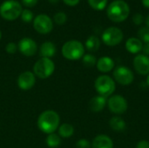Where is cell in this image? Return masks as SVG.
<instances>
[{
    "instance_id": "obj_1",
    "label": "cell",
    "mask_w": 149,
    "mask_h": 148,
    "mask_svg": "<svg viewBox=\"0 0 149 148\" xmlns=\"http://www.w3.org/2000/svg\"><path fill=\"white\" fill-rule=\"evenodd\" d=\"M60 123V117L57 112L53 110L44 111L38 119V126L39 130L47 135L53 133L58 128Z\"/></svg>"
},
{
    "instance_id": "obj_2",
    "label": "cell",
    "mask_w": 149,
    "mask_h": 148,
    "mask_svg": "<svg viewBox=\"0 0 149 148\" xmlns=\"http://www.w3.org/2000/svg\"><path fill=\"white\" fill-rule=\"evenodd\" d=\"M130 13V8L128 4L123 0H115L112 2L107 8V14L110 20L120 23L125 21Z\"/></svg>"
},
{
    "instance_id": "obj_3",
    "label": "cell",
    "mask_w": 149,
    "mask_h": 148,
    "mask_svg": "<svg viewBox=\"0 0 149 148\" xmlns=\"http://www.w3.org/2000/svg\"><path fill=\"white\" fill-rule=\"evenodd\" d=\"M61 52L63 57L68 60H78L85 55V47L78 40H70L64 44Z\"/></svg>"
},
{
    "instance_id": "obj_4",
    "label": "cell",
    "mask_w": 149,
    "mask_h": 148,
    "mask_svg": "<svg viewBox=\"0 0 149 148\" xmlns=\"http://www.w3.org/2000/svg\"><path fill=\"white\" fill-rule=\"evenodd\" d=\"M22 5L16 0H6L0 5V16L8 21H13L21 16Z\"/></svg>"
},
{
    "instance_id": "obj_5",
    "label": "cell",
    "mask_w": 149,
    "mask_h": 148,
    "mask_svg": "<svg viewBox=\"0 0 149 148\" xmlns=\"http://www.w3.org/2000/svg\"><path fill=\"white\" fill-rule=\"evenodd\" d=\"M94 87L99 95L105 98L111 96L116 89L114 79L107 75L99 76L94 82Z\"/></svg>"
},
{
    "instance_id": "obj_6",
    "label": "cell",
    "mask_w": 149,
    "mask_h": 148,
    "mask_svg": "<svg viewBox=\"0 0 149 148\" xmlns=\"http://www.w3.org/2000/svg\"><path fill=\"white\" fill-rule=\"evenodd\" d=\"M55 70V64L51 58H41L33 66V73L36 77L45 79L52 75Z\"/></svg>"
},
{
    "instance_id": "obj_7",
    "label": "cell",
    "mask_w": 149,
    "mask_h": 148,
    "mask_svg": "<svg viewBox=\"0 0 149 148\" xmlns=\"http://www.w3.org/2000/svg\"><path fill=\"white\" fill-rule=\"evenodd\" d=\"M124 38L123 32L117 27H109L102 33V41L108 46H115L119 44Z\"/></svg>"
},
{
    "instance_id": "obj_8",
    "label": "cell",
    "mask_w": 149,
    "mask_h": 148,
    "mask_svg": "<svg viewBox=\"0 0 149 148\" xmlns=\"http://www.w3.org/2000/svg\"><path fill=\"white\" fill-rule=\"evenodd\" d=\"M33 28L40 34H48L53 29V22L49 16L40 14L33 19Z\"/></svg>"
},
{
    "instance_id": "obj_9",
    "label": "cell",
    "mask_w": 149,
    "mask_h": 148,
    "mask_svg": "<svg viewBox=\"0 0 149 148\" xmlns=\"http://www.w3.org/2000/svg\"><path fill=\"white\" fill-rule=\"evenodd\" d=\"M113 79L114 80L122 85H128L133 83L134 75V72L127 66H117L113 71Z\"/></svg>"
},
{
    "instance_id": "obj_10",
    "label": "cell",
    "mask_w": 149,
    "mask_h": 148,
    "mask_svg": "<svg viewBox=\"0 0 149 148\" xmlns=\"http://www.w3.org/2000/svg\"><path fill=\"white\" fill-rule=\"evenodd\" d=\"M109 110L114 114H123L128 108L127 99L121 95H113L107 100Z\"/></svg>"
},
{
    "instance_id": "obj_11",
    "label": "cell",
    "mask_w": 149,
    "mask_h": 148,
    "mask_svg": "<svg viewBox=\"0 0 149 148\" xmlns=\"http://www.w3.org/2000/svg\"><path fill=\"white\" fill-rule=\"evenodd\" d=\"M18 51L25 57H32L38 51L37 43L31 38H24L17 44Z\"/></svg>"
},
{
    "instance_id": "obj_12",
    "label": "cell",
    "mask_w": 149,
    "mask_h": 148,
    "mask_svg": "<svg viewBox=\"0 0 149 148\" xmlns=\"http://www.w3.org/2000/svg\"><path fill=\"white\" fill-rule=\"evenodd\" d=\"M36 83V76L30 71L22 72L17 78V86L24 91L31 89Z\"/></svg>"
},
{
    "instance_id": "obj_13",
    "label": "cell",
    "mask_w": 149,
    "mask_h": 148,
    "mask_svg": "<svg viewBox=\"0 0 149 148\" xmlns=\"http://www.w3.org/2000/svg\"><path fill=\"white\" fill-rule=\"evenodd\" d=\"M134 67L141 75L149 74V58L144 54H139L134 58Z\"/></svg>"
},
{
    "instance_id": "obj_14",
    "label": "cell",
    "mask_w": 149,
    "mask_h": 148,
    "mask_svg": "<svg viewBox=\"0 0 149 148\" xmlns=\"http://www.w3.org/2000/svg\"><path fill=\"white\" fill-rule=\"evenodd\" d=\"M92 148H113V142L109 136L100 134L93 139Z\"/></svg>"
},
{
    "instance_id": "obj_15",
    "label": "cell",
    "mask_w": 149,
    "mask_h": 148,
    "mask_svg": "<svg viewBox=\"0 0 149 148\" xmlns=\"http://www.w3.org/2000/svg\"><path fill=\"white\" fill-rule=\"evenodd\" d=\"M107 103V98L98 95L91 99L89 101V108L93 113H100L105 108Z\"/></svg>"
},
{
    "instance_id": "obj_16",
    "label": "cell",
    "mask_w": 149,
    "mask_h": 148,
    "mask_svg": "<svg viewBox=\"0 0 149 148\" xmlns=\"http://www.w3.org/2000/svg\"><path fill=\"white\" fill-rule=\"evenodd\" d=\"M114 65L115 64H114V61L113 58H111L109 57H102L98 59L96 66H97V69L100 72L107 73L114 68Z\"/></svg>"
},
{
    "instance_id": "obj_17",
    "label": "cell",
    "mask_w": 149,
    "mask_h": 148,
    "mask_svg": "<svg viewBox=\"0 0 149 148\" xmlns=\"http://www.w3.org/2000/svg\"><path fill=\"white\" fill-rule=\"evenodd\" d=\"M55 53H56V46L52 42L46 41L40 45L39 55L41 56V58H51L55 55Z\"/></svg>"
},
{
    "instance_id": "obj_18",
    "label": "cell",
    "mask_w": 149,
    "mask_h": 148,
    "mask_svg": "<svg viewBox=\"0 0 149 148\" xmlns=\"http://www.w3.org/2000/svg\"><path fill=\"white\" fill-rule=\"evenodd\" d=\"M143 48V43L136 38H130L126 42V49L127 51H129L132 54L139 53L141 51H142Z\"/></svg>"
},
{
    "instance_id": "obj_19",
    "label": "cell",
    "mask_w": 149,
    "mask_h": 148,
    "mask_svg": "<svg viewBox=\"0 0 149 148\" xmlns=\"http://www.w3.org/2000/svg\"><path fill=\"white\" fill-rule=\"evenodd\" d=\"M109 125L111 128L116 132H123L127 127V124L125 120L122 118L118 117V116L113 117L109 121Z\"/></svg>"
},
{
    "instance_id": "obj_20",
    "label": "cell",
    "mask_w": 149,
    "mask_h": 148,
    "mask_svg": "<svg viewBox=\"0 0 149 148\" xmlns=\"http://www.w3.org/2000/svg\"><path fill=\"white\" fill-rule=\"evenodd\" d=\"M58 135L62 138H70L74 133V127L68 123H64L59 125L58 128Z\"/></svg>"
},
{
    "instance_id": "obj_21",
    "label": "cell",
    "mask_w": 149,
    "mask_h": 148,
    "mask_svg": "<svg viewBox=\"0 0 149 148\" xmlns=\"http://www.w3.org/2000/svg\"><path fill=\"white\" fill-rule=\"evenodd\" d=\"M100 46V40L98 37L92 35L86 41V47L89 51H97Z\"/></svg>"
},
{
    "instance_id": "obj_22",
    "label": "cell",
    "mask_w": 149,
    "mask_h": 148,
    "mask_svg": "<svg viewBox=\"0 0 149 148\" xmlns=\"http://www.w3.org/2000/svg\"><path fill=\"white\" fill-rule=\"evenodd\" d=\"M45 143L50 148H57L61 145V138L58 134L53 133L47 135Z\"/></svg>"
},
{
    "instance_id": "obj_23",
    "label": "cell",
    "mask_w": 149,
    "mask_h": 148,
    "mask_svg": "<svg viewBox=\"0 0 149 148\" xmlns=\"http://www.w3.org/2000/svg\"><path fill=\"white\" fill-rule=\"evenodd\" d=\"M88 3L93 9L101 10L106 8L107 0H88Z\"/></svg>"
},
{
    "instance_id": "obj_24",
    "label": "cell",
    "mask_w": 149,
    "mask_h": 148,
    "mask_svg": "<svg viewBox=\"0 0 149 148\" xmlns=\"http://www.w3.org/2000/svg\"><path fill=\"white\" fill-rule=\"evenodd\" d=\"M82 62L83 65L86 67H93L97 64L96 58L92 54H85L82 57Z\"/></svg>"
},
{
    "instance_id": "obj_25",
    "label": "cell",
    "mask_w": 149,
    "mask_h": 148,
    "mask_svg": "<svg viewBox=\"0 0 149 148\" xmlns=\"http://www.w3.org/2000/svg\"><path fill=\"white\" fill-rule=\"evenodd\" d=\"M138 35L140 38V40L142 42L149 43V28L148 27H141L139 31H138Z\"/></svg>"
},
{
    "instance_id": "obj_26",
    "label": "cell",
    "mask_w": 149,
    "mask_h": 148,
    "mask_svg": "<svg viewBox=\"0 0 149 148\" xmlns=\"http://www.w3.org/2000/svg\"><path fill=\"white\" fill-rule=\"evenodd\" d=\"M53 20L54 22L58 24V25H61V24H64L66 20H67V16L65 12L63 11H59V12H57L54 16H53Z\"/></svg>"
},
{
    "instance_id": "obj_27",
    "label": "cell",
    "mask_w": 149,
    "mask_h": 148,
    "mask_svg": "<svg viewBox=\"0 0 149 148\" xmlns=\"http://www.w3.org/2000/svg\"><path fill=\"white\" fill-rule=\"evenodd\" d=\"M21 19L25 23H30L33 20V13L28 9L23 10L21 13Z\"/></svg>"
},
{
    "instance_id": "obj_28",
    "label": "cell",
    "mask_w": 149,
    "mask_h": 148,
    "mask_svg": "<svg viewBox=\"0 0 149 148\" xmlns=\"http://www.w3.org/2000/svg\"><path fill=\"white\" fill-rule=\"evenodd\" d=\"M17 44H16L13 42H10L5 45V51L6 52H8L9 54H14L17 52Z\"/></svg>"
},
{
    "instance_id": "obj_29",
    "label": "cell",
    "mask_w": 149,
    "mask_h": 148,
    "mask_svg": "<svg viewBox=\"0 0 149 148\" xmlns=\"http://www.w3.org/2000/svg\"><path fill=\"white\" fill-rule=\"evenodd\" d=\"M92 145L86 139H80L76 143V148H91Z\"/></svg>"
},
{
    "instance_id": "obj_30",
    "label": "cell",
    "mask_w": 149,
    "mask_h": 148,
    "mask_svg": "<svg viewBox=\"0 0 149 148\" xmlns=\"http://www.w3.org/2000/svg\"><path fill=\"white\" fill-rule=\"evenodd\" d=\"M143 20H144V17H143V16H142L141 14H140V13H137V14H135V15L133 17V21H134V23L135 24H137V25L141 24L142 22H143Z\"/></svg>"
},
{
    "instance_id": "obj_31",
    "label": "cell",
    "mask_w": 149,
    "mask_h": 148,
    "mask_svg": "<svg viewBox=\"0 0 149 148\" xmlns=\"http://www.w3.org/2000/svg\"><path fill=\"white\" fill-rule=\"evenodd\" d=\"M22 3L25 7H34L38 3V0H22Z\"/></svg>"
},
{
    "instance_id": "obj_32",
    "label": "cell",
    "mask_w": 149,
    "mask_h": 148,
    "mask_svg": "<svg viewBox=\"0 0 149 148\" xmlns=\"http://www.w3.org/2000/svg\"><path fill=\"white\" fill-rule=\"evenodd\" d=\"M136 148H149V142L148 140H141L138 142Z\"/></svg>"
},
{
    "instance_id": "obj_33",
    "label": "cell",
    "mask_w": 149,
    "mask_h": 148,
    "mask_svg": "<svg viewBox=\"0 0 149 148\" xmlns=\"http://www.w3.org/2000/svg\"><path fill=\"white\" fill-rule=\"evenodd\" d=\"M63 1L68 6H75L79 3L80 0H63Z\"/></svg>"
},
{
    "instance_id": "obj_34",
    "label": "cell",
    "mask_w": 149,
    "mask_h": 148,
    "mask_svg": "<svg viewBox=\"0 0 149 148\" xmlns=\"http://www.w3.org/2000/svg\"><path fill=\"white\" fill-rule=\"evenodd\" d=\"M142 51H143V52L145 53L144 55H146V56L149 55V43H146V44L143 45Z\"/></svg>"
},
{
    "instance_id": "obj_35",
    "label": "cell",
    "mask_w": 149,
    "mask_h": 148,
    "mask_svg": "<svg viewBox=\"0 0 149 148\" xmlns=\"http://www.w3.org/2000/svg\"><path fill=\"white\" fill-rule=\"evenodd\" d=\"M143 5L147 8H149V0H141Z\"/></svg>"
},
{
    "instance_id": "obj_36",
    "label": "cell",
    "mask_w": 149,
    "mask_h": 148,
    "mask_svg": "<svg viewBox=\"0 0 149 148\" xmlns=\"http://www.w3.org/2000/svg\"><path fill=\"white\" fill-rule=\"evenodd\" d=\"M146 24H147V27L149 28V14L148 15V17H146Z\"/></svg>"
},
{
    "instance_id": "obj_37",
    "label": "cell",
    "mask_w": 149,
    "mask_h": 148,
    "mask_svg": "<svg viewBox=\"0 0 149 148\" xmlns=\"http://www.w3.org/2000/svg\"><path fill=\"white\" fill-rule=\"evenodd\" d=\"M58 1H59V0H49V2H50L51 3H52V4H55V3H57Z\"/></svg>"
},
{
    "instance_id": "obj_38",
    "label": "cell",
    "mask_w": 149,
    "mask_h": 148,
    "mask_svg": "<svg viewBox=\"0 0 149 148\" xmlns=\"http://www.w3.org/2000/svg\"><path fill=\"white\" fill-rule=\"evenodd\" d=\"M147 85L149 86V74L148 76V78H147Z\"/></svg>"
},
{
    "instance_id": "obj_39",
    "label": "cell",
    "mask_w": 149,
    "mask_h": 148,
    "mask_svg": "<svg viewBox=\"0 0 149 148\" xmlns=\"http://www.w3.org/2000/svg\"><path fill=\"white\" fill-rule=\"evenodd\" d=\"M1 38H2V32H1V31H0V40H1Z\"/></svg>"
}]
</instances>
